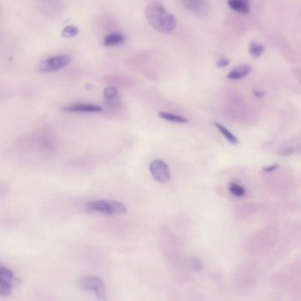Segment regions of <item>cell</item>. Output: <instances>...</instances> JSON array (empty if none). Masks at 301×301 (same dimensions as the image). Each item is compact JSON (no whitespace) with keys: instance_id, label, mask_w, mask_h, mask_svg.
Here are the masks:
<instances>
[{"instance_id":"cell-1","label":"cell","mask_w":301,"mask_h":301,"mask_svg":"<svg viewBox=\"0 0 301 301\" xmlns=\"http://www.w3.org/2000/svg\"><path fill=\"white\" fill-rule=\"evenodd\" d=\"M145 17L155 30L168 34L174 30L177 21L159 1L150 2L145 10Z\"/></svg>"},{"instance_id":"cell-2","label":"cell","mask_w":301,"mask_h":301,"mask_svg":"<svg viewBox=\"0 0 301 301\" xmlns=\"http://www.w3.org/2000/svg\"><path fill=\"white\" fill-rule=\"evenodd\" d=\"M85 210L90 213H99L105 216H121L127 213V207L122 202L114 200H96L88 201Z\"/></svg>"},{"instance_id":"cell-3","label":"cell","mask_w":301,"mask_h":301,"mask_svg":"<svg viewBox=\"0 0 301 301\" xmlns=\"http://www.w3.org/2000/svg\"><path fill=\"white\" fill-rule=\"evenodd\" d=\"M78 285L79 287L84 292H89V293L93 292L98 300H105V282L99 276H95V275L83 276L78 280Z\"/></svg>"},{"instance_id":"cell-4","label":"cell","mask_w":301,"mask_h":301,"mask_svg":"<svg viewBox=\"0 0 301 301\" xmlns=\"http://www.w3.org/2000/svg\"><path fill=\"white\" fill-rule=\"evenodd\" d=\"M72 61L69 55H57L49 57L40 62L35 67V70L39 73H50L58 71L68 66Z\"/></svg>"},{"instance_id":"cell-5","label":"cell","mask_w":301,"mask_h":301,"mask_svg":"<svg viewBox=\"0 0 301 301\" xmlns=\"http://www.w3.org/2000/svg\"><path fill=\"white\" fill-rule=\"evenodd\" d=\"M149 171L153 179L159 183H165L171 178L170 169L162 160H155L149 164Z\"/></svg>"},{"instance_id":"cell-6","label":"cell","mask_w":301,"mask_h":301,"mask_svg":"<svg viewBox=\"0 0 301 301\" xmlns=\"http://www.w3.org/2000/svg\"><path fill=\"white\" fill-rule=\"evenodd\" d=\"M66 112H101L103 108L101 106L89 104H73L63 107Z\"/></svg>"},{"instance_id":"cell-7","label":"cell","mask_w":301,"mask_h":301,"mask_svg":"<svg viewBox=\"0 0 301 301\" xmlns=\"http://www.w3.org/2000/svg\"><path fill=\"white\" fill-rule=\"evenodd\" d=\"M186 8L197 14H204L208 12V4L205 0H181Z\"/></svg>"},{"instance_id":"cell-8","label":"cell","mask_w":301,"mask_h":301,"mask_svg":"<svg viewBox=\"0 0 301 301\" xmlns=\"http://www.w3.org/2000/svg\"><path fill=\"white\" fill-rule=\"evenodd\" d=\"M251 71H252V67L249 65L237 66L228 74L227 78L231 81H239L247 76L251 73Z\"/></svg>"},{"instance_id":"cell-9","label":"cell","mask_w":301,"mask_h":301,"mask_svg":"<svg viewBox=\"0 0 301 301\" xmlns=\"http://www.w3.org/2000/svg\"><path fill=\"white\" fill-rule=\"evenodd\" d=\"M227 4L232 10L242 14H246L250 11V0H228Z\"/></svg>"},{"instance_id":"cell-10","label":"cell","mask_w":301,"mask_h":301,"mask_svg":"<svg viewBox=\"0 0 301 301\" xmlns=\"http://www.w3.org/2000/svg\"><path fill=\"white\" fill-rule=\"evenodd\" d=\"M124 43H125V37L118 33H111V34L106 35L104 38V45L107 47L120 45Z\"/></svg>"},{"instance_id":"cell-11","label":"cell","mask_w":301,"mask_h":301,"mask_svg":"<svg viewBox=\"0 0 301 301\" xmlns=\"http://www.w3.org/2000/svg\"><path fill=\"white\" fill-rule=\"evenodd\" d=\"M214 125L215 127L219 129L220 134H221L230 143H231V144H238V143H239L238 138H237L229 129H227L226 127L218 122H215Z\"/></svg>"},{"instance_id":"cell-12","label":"cell","mask_w":301,"mask_h":301,"mask_svg":"<svg viewBox=\"0 0 301 301\" xmlns=\"http://www.w3.org/2000/svg\"><path fill=\"white\" fill-rule=\"evenodd\" d=\"M0 279L8 281L11 284H20V279L14 275L13 271H10L9 269H6L3 266H1V268H0Z\"/></svg>"},{"instance_id":"cell-13","label":"cell","mask_w":301,"mask_h":301,"mask_svg":"<svg viewBox=\"0 0 301 301\" xmlns=\"http://www.w3.org/2000/svg\"><path fill=\"white\" fill-rule=\"evenodd\" d=\"M158 116L163 119H165L170 122L174 123H181V124H185V123H188V120L186 118H184L182 116H179V115H176V114L170 113V112H166V111H160L158 112Z\"/></svg>"},{"instance_id":"cell-14","label":"cell","mask_w":301,"mask_h":301,"mask_svg":"<svg viewBox=\"0 0 301 301\" xmlns=\"http://www.w3.org/2000/svg\"><path fill=\"white\" fill-rule=\"evenodd\" d=\"M264 52H265V47L263 44L253 42L249 46V53L253 58H259Z\"/></svg>"},{"instance_id":"cell-15","label":"cell","mask_w":301,"mask_h":301,"mask_svg":"<svg viewBox=\"0 0 301 301\" xmlns=\"http://www.w3.org/2000/svg\"><path fill=\"white\" fill-rule=\"evenodd\" d=\"M13 284L8 281L0 279V295L2 297H7L13 293Z\"/></svg>"},{"instance_id":"cell-16","label":"cell","mask_w":301,"mask_h":301,"mask_svg":"<svg viewBox=\"0 0 301 301\" xmlns=\"http://www.w3.org/2000/svg\"><path fill=\"white\" fill-rule=\"evenodd\" d=\"M79 34V28L76 26L74 25H69L66 27L63 31H62V36L65 38H71V37H75Z\"/></svg>"},{"instance_id":"cell-17","label":"cell","mask_w":301,"mask_h":301,"mask_svg":"<svg viewBox=\"0 0 301 301\" xmlns=\"http://www.w3.org/2000/svg\"><path fill=\"white\" fill-rule=\"evenodd\" d=\"M118 89L113 86L105 87V90H104V97L106 100H113V99L118 97Z\"/></svg>"},{"instance_id":"cell-18","label":"cell","mask_w":301,"mask_h":301,"mask_svg":"<svg viewBox=\"0 0 301 301\" xmlns=\"http://www.w3.org/2000/svg\"><path fill=\"white\" fill-rule=\"evenodd\" d=\"M230 192L237 197L244 196L246 193V189L242 186H240L239 184L231 183L229 187Z\"/></svg>"},{"instance_id":"cell-19","label":"cell","mask_w":301,"mask_h":301,"mask_svg":"<svg viewBox=\"0 0 301 301\" xmlns=\"http://www.w3.org/2000/svg\"><path fill=\"white\" fill-rule=\"evenodd\" d=\"M230 59H228V58H225V57H222V58H220L217 62V66L220 67V68H222V67H225V66H228L229 64H230Z\"/></svg>"},{"instance_id":"cell-20","label":"cell","mask_w":301,"mask_h":301,"mask_svg":"<svg viewBox=\"0 0 301 301\" xmlns=\"http://www.w3.org/2000/svg\"><path fill=\"white\" fill-rule=\"evenodd\" d=\"M277 168H278V165L277 164H274V165L266 166L262 170H264V171H267V172H271V171H274V170H276Z\"/></svg>"},{"instance_id":"cell-21","label":"cell","mask_w":301,"mask_h":301,"mask_svg":"<svg viewBox=\"0 0 301 301\" xmlns=\"http://www.w3.org/2000/svg\"><path fill=\"white\" fill-rule=\"evenodd\" d=\"M293 152H294V149H292V148H288L287 149H284V150L280 151L279 154L282 155V156H289V155H292Z\"/></svg>"},{"instance_id":"cell-22","label":"cell","mask_w":301,"mask_h":301,"mask_svg":"<svg viewBox=\"0 0 301 301\" xmlns=\"http://www.w3.org/2000/svg\"><path fill=\"white\" fill-rule=\"evenodd\" d=\"M253 94H254V96H257V97H262V96H265V92L260 91V90L253 92Z\"/></svg>"}]
</instances>
